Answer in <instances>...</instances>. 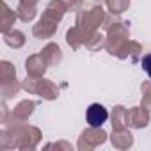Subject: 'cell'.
I'll return each instance as SVG.
<instances>
[{
    "mask_svg": "<svg viewBox=\"0 0 151 151\" xmlns=\"http://www.w3.org/2000/svg\"><path fill=\"white\" fill-rule=\"evenodd\" d=\"M140 66H142V69L146 71V75L151 78V53H147V55H144V57H142Z\"/></svg>",
    "mask_w": 151,
    "mask_h": 151,
    "instance_id": "7a4b0ae2",
    "label": "cell"
},
{
    "mask_svg": "<svg viewBox=\"0 0 151 151\" xmlns=\"http://www.w3.org/2000/svg\"><path fill=\"white\" fill-rule=\"evenodd\" d=\"M109 119V112L103 105L100 103H93L89 109H87V123L91 128H100L103 126V123Z\"/></svg>",
    "mask_w": 151,
    "mask_h": 151,
    "instance_id": "6da1fadb",
    "label": "cell"
}]
</instances>
